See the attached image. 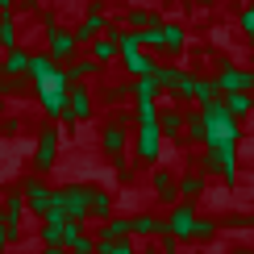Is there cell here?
Returning a JSON list of instances; mask_svg holds the SVG:
<instances>
[{
  "label": "cell",
  "instance_id": "24",
  "mask_svg": "<svg viewBox=\"0 0 254 254\" xmlns=\"http://www.w3.org/2000/svg\"><path fill=\"white\" fill-rule=\"evenodd\" d=\"M88 59L96 63V67H109V63L117 59V38H113V34H100L96 42H88Z\"/></svg>",
  "mask_w": 254,
  "mask_h": 254
},
{
  "label": "cell",
  "instance_id": "11",
  "mask_svg": "<svg viewBox=\"0 0 254 254\" xmlns=\"http://www.w3.org/2000/svg\"><path fill=\"white\" fill-rule=\"evenodd\" d=\"M163 225H167V234L179 238L188 246V238H192V225H196V204H188V200H179V204L167 208V217H163Z\"/></svg>",
  "mask_w": 254,
  "mask_h": 254
},
{
  "label": "cell",
  "instance_id": "38",
  "mask_svg": "<svg viewBox=\"0 0 254 254\" xmlns=\"http://www.w3.org/2000/svg\"><path fill=\"white\" fill-rule=\"evenodd\" d=\"M96 254H137L133 242H96Z\"/></svg>",
  "mask_w": 254,
  "mask_h": 254
},
{
  "label": "cell",
  "instance_id": "15",
  "mask_svg": "<svg viewBox=\"0 0 254 254\" xmlns=\"http://www.w3.org/2000/svg\"><path fill=\"white\" fill-rule=\"evenodd\" d=\"M163 234H167L163 217H158V213H150V208H142V213H133V217H129V238L154 242V238H163Z\"/></svg>",
  "mask_w": 254,
  "mask_h": 254
},
{
  "label": "cell",
  "instance_id": "8",
  "mask_svg": "<svg viewBox=\"0 0 254 254\" xmlns=\"http://www.w3.org/2000/svg\"><path fill=\"white\" fill-rule=\"evenodd\" d=\"M46 34V55L59 63V67H67L71 59H79V42H75V34H71V25H50V29H42Z\"/></svg>",
  "mask_w": 254,
  "mask_h": 254
},
{
  "label": "cell",
  "instance_id": "5",
  "mask_svg": "<svg viewBox=\"0 0 254 254\" xmlns=\"http://www.w3.org/2000/svg\"><path fill=\"white\" fill-rule=\"evenodd\" d=\"M188 171H200L204 179H221L225 188L238 184V150H204L200 158H192Z\"/></svg>",
  "mask_w": 254,
  "mask_h": 254
},
{
  "label": "cell",
  "instance_id": "37",
  "mask_svg": "<svg viewBox=\"0 0 254 254\" xmlns=\"http://www.w3.org/2000/svg\"><path fill=\"white\" fill-rule=\"evenodd\" d=\"M21 129H25V121H21L17 113H8V117L0 121V137H21Z\"/></svg>",
  "mask_w": 254,
  "mask_h": 254
},
{
  "label": "cell",
  "instance_id": "19",
  "mask_svg": "<svg viewBox=\"0 0 254 254\" xmlns=\"http://www.w3.org/2000/svg\"><path fill=\"white\" fill-rule=\"evenodd\" d=\"M175 192H179V200H188V204H200V196L208 192V179L200 171H184V175H175Z\"/></svg>",
  "mask_w": 254,
  "mask_h": 254
},
{
  "label": "cell",
  "instance_id": "21",
  "mask_svg": "<svg viewBox=\"0 0 254 254\" xmlns=\"http://www.w3.org/2000/svg\"><path fill=\"white\" fill-rule=\"evenodd\" d=\"M188 50V29L179 25V21H163V55L179 59Z\"/></svg>",
  "mask_w": 254,
  "mask_h": 254
},
{
  "label": "cell",
  "instance_id": "30",
  "mask_svg": "<svg viewBox=\"0 0 254 254\" xmlns=\"http://www.w3.org/2000/svg\"><path fill=\"white\" fill-rule=\"evenodd\" d=\"M150 25H163V17H158L154 8H129V13H125V29H137V34H142V29H150Z\"/></svg>",
  "mask_w": 254,
  "mask_h": 254
},
{
  "label": "cell",
  "instance_id": "1",
  "mask_svg": "<svg viewBox=\"0 0 254 254\" xmlns=\"http://www.w3.org/2000/svg\"><path fill=\"white\" fill-rule=\"evenodd\" d=\"M67 75L46 50H34L29 55V96L38 100L42 109V121H63V109H67Z\"/></svg>",
  "mask_w": 254,
  "mask_h": 254
},
{
  "label": "cell",
  "instance_id": "42",
  "mask_svg": "<svg viewBox=\"0 0 254 254\" xmlns=\"http://www.w3.org/2000/svg\"><path fill=\"white\" fill-rule=\"evenodd\" d=\"M238 21H242V34L254 42V4H246V8H242V17H238Z\"/></svg>",
  "mask_w": 254,
  "mask_h": 254
},
{
  "label": "cell",
  "instance_id": "36",
  "mask_svg": "<svg viewBox=\"0 0 254 254\" xmlns=\"http://www.w3.org/2000/svg\"><path fill=\"white\" fill-rule=\"evenodd\" d=\"M17 242H21V225H13V221L0 217V250H13Z\"/></svg>",
  "mask_w": 254,
  "mask_h": 254
},
{
  "label": "cell",
  "instance_id": "53",
  "mask_svg": "<svg viewBox=\"0 0 254 254\" xmlns=\"http://www.w3.org/2000/svg\"><path fill=\"white\" fill-rule=\"evenodd\" d=\"M0 17H4V8H0Z\"/></svg>",
  "mask_w": 254,
  "mask_h": 254
},
{
  "label": "cell",
  "instance_id": "48",
  "mask_svg": "<svg viewBox=\"0 0 254 254\" xmlns=\"http://www.w3.org/2000/svg\"><path fill=\"white\" fill-rule=\"evenodd\" d=\"M192 4H200V8H208V4H213V0H192Z\"/></svg>",
  "mask_w": 254,
  "mask_h": 254
},
{
  "label": "cell",
  "instance_id": "43",
  "mask_svg": "<svg viewBox=\"0 0 254 254\" xmlns=\"http://www.w3.org/2000/svg\"><path fill=\"white\" fill-rule=\"evenodd\" d=\"M38 25H42V29L59 25V13H55V8H42V13H38Z\"/></svg>",
  "mask_w": 254,
  "mask_h": 254
},
{
  "label": "cell",
  "instance_id": "47",
  "mask_svg": "<svg viewBox=\"0 0 254 254\" xmlns=\"http://www.w3.org/2000/svg\"><path fill=\"white\" fill-rule=\"evenodd\" d=\"M8 117V100H0V121H4Z\"/></svg>",
  "mask_w": 254,
  "mask_h": 254
},
{
  "label": "cell",
  "instance_id": "10",
  "mask_svg": "<svg viewBox=\"0 0 254 254\" xmlns=\"http://www.w3.org/2000/svg\"><path fill=\"white\" fill-rule=\"evenodd\" d=\"M104 29H109V13H104V0H88V13H83L79 25H71V34H75L79 46H88V42H96Z\"/></svg>",
  "mask_w": 254,
  "mask_h": 254
},
{
  "label": "cell",
  "instance_id": "33",
  "mask_svg": "<svg viewBox=\"0 0 254 254\" xmlns=\"http://www.w3.org/2000/svg\"><path fill=\"white\" fill-rule=\"evenodd\" d=\"M192 100L204 109V104H213V100H221V92H217V83L213 79H204V75H196V83H192Z\"/></svg>",
  "mask_w": 254,
  "mask_h": 254
},
{
  "label": "cell",
  "instance_id": "2",
  "mask_svg": "<svg viewBox=\"0 0 254 254\" xmlns=\"http://www.w3.org/2000/svg\"><path fill=\"white\" fill-rule=\"evenodd\" d=\"M200 117H204V150H238V142H242V121L229 117L221 100L204 104Z\"/></svg>",
  "mask_w": 254,
  "mask_h": 254
},
{
  "label": "cell",
  "instance_id": "4",
  "mask_svg": "<svg viewBox=\"0 0 254 254\" xmlns=\"http://www.w3.org/2000/svg\"><path fill=\"white\" fill-rule=\"evenodd\" d=\"M133 163L137 167H158L163 163V133H158V121H133Z\"/></svg>",
  "mask_w": 254,
  "mask_h": 254
},
{
  "label": "cell",
  "instance_id": "45",
  "mask_svg": "<svg viewBox=\"0 0 254 254\" xmlns=\"http://www.w3.org/2000/svg\"><path fill=\"white\" fill-rule=\"evenodd\" d=\"M42 254H67L63 246H42Z\"/></svg>",
  "mask_w": 254,
  "mask_h": 254
},
{
  "label": "cell",
  "instance_id": "18",
  "mask_svg": "<svg viewBox=\"0 0 254 254\" xmlns=\"http://www.w3.org/2000/svg\"><path fill=\"white\" fill-rule=\"evenodd\" d=\"M29 55H34V50H25V46L4 50V55H0V75H8V79H29Z\"/></svg>",
  "mask_w": 254,
  "mask_h": 254
},
{
  "label": "cell",
  "instance_id": "50",
  "mask_svg": "<svg viewBox=\"0 0 254 254\" xmlns=\"http://www.w3.org/2000/svg\"><path fill=\"white\" fill-rule=\"evenodd\" d=\"M250 88H254V67H250Z\"/></svg>",
  "mask_w": 254,
  "mask_h": 254
},
{
  "label": "cell",
  "instance_id": "7",
  "mask_svg": "<svg viewBox=\"0 0 254 254\" xmlns=\"http://www.w3.org/2000/svg\"><path fill=\"white\" fill-rule=\"evenodd\" d=\"M17 192L25 196V213H34L38 221L50 213V204H55V188H50V184H46L42 175H34V171H29V175H21Z\"/></svg>",
  "mask_w": 254,
  "mask_h": 254
},
{
  "label": "cell",
  "instance_id": "52",
  "mask_svg": "<svg viewBox=\"0 0 254 254\" xmlns=\"http://www.w3.org/2000/svg\"><path fill=\"white\" fill-rule=\"evenodd\" d=\"M59 4H67V0H59Z\"/></svg>",
  "mask_w": 254,
  "mask_h": 254
},
{
  "label": "cell",
  "instance_id": "29",
  "mask_svg": "<svg viewBox=\"0 0 254 254\" xmlns=\"http://www.w3.org/2000/svg\"><path fill=\"white\" fill-rule=\"evenodd\" d=\"M179 75H184V67H175V63H158L150 79L158 83V92H167V96H171V92H175V83H179Z\"/></svg>",
  "mask_w": 254,
  "mask_h": 254
},
{
  "label": "cell",
  "instance_id": "44",
  "mask_svg": "<svg viewBox=\"0 0 254 254\" xmlns=\"http://www.w3.org/2000/svg\"><path fill=\"white\" fill-rule=\"evenodd\" d=\"M137 254H158V246H154V242H142V250H137Z\"/></svg>",
  "mask_w": 254,
  "mask_h": 254
},
{
  "label": "cell",
  "instance_id": "16",
  "mask_svg": "<svg viewBox=\"0 0 254 254\" xmlns=\"http://www.w3.org/2000/svg\"><path fill=\"white\" fill-rule=\"evenodd\" d=\"M100 150H104L109 163H113V158H125V150H129V129L104 121V129H100Z\"/></svg>",
  "mask_w": 254,
  "mask_h": 254
},
{
  "label": "cell",
  "instance_id": "31",
  "mask_svg": "<svg viewBox=\"0 0 254 254\" xmlns=\"http://www.w3.org/2000/svg\"><path fill=\"white\" fill-rule=\"evenodd\" d=\"M125 100H133V96H129V79L100 88V104H109V109H125Z\"/></svg>",
  "mask_w": 254,
  "mask_h": 254
},
{
  "label": "cell",
  "instance_id": "6",
  "mask_svg": "<svg viewBox=\"0 0 254 254\" xmlns=\"http://www.w3.org/2000/svg\"><path fill=\"white\" fill-rule=\"evenodd\" d=\"M96 117V92L88 88V83H71L67 88V109H63V129H75V125L92 121Z\"/></svg>",
  "mask_w": 254,
  "mask_h": 254
},
{
  "label": "cell",
  "instance_id": "23",
  "mask_svg": "<svg viewBox=\"0 0 254 254\" xmlns=\"http://www.w3.org/2000/svg\"><path fill=\"white\" fill-rule=\"evenodd\" d=\"M217 238H221V221L196 213V225H192V238H188V242H192V246H213Z\"/></svg>",
  "mask_w": 254,
  "mask_h": 254
},
{
  "label": "cell",
  "instance_id": "25",
  "mask_svg": "<svg viewBox=\"0 0 254 254\" xmlns=\"http://www.w3.org/2000/svg\"><path fill=\"white\" fill-rule=\"evenodd\" d=\"M0 217L13 221V225H21V221H25V196H21L17 188H8V192L0 196Z\"/></svg>",
  "mask_w": 254,
  "mask_h": 254
},
{
  "label": "cell",
  "instance_id": "13",
  "mask_svg": "<svg viewBox=\"0 0 254 254\" xmlns=\"http://www.w3.org/2000/svg\"><path fill=\"white\" fill-rule=\"evenodd\" d=\"M154 121H158V133H163V142L184 146V104H163Z\"/></svg>",
  "mask_w": 254,
  "mask_h": 254
},
{
  "label": "cell",
  "instance_id": "27",
  "mask_svg": "<svg viewBox=\"0 0 254 254\" xmlns=\"http://www.w3.org/2000/svg\"><path fill=\"white\" fill-rule=\"evenodd\" d=\"M184 146H204V117L200 109H184Z\"/></svg>",
  "mask_w": 254,
  "mask_h": 254
},
{
  "label": "cell",
  "instance_id": "41",
  "mask_svg": "<svg viewBox=\"0 0 254 254\" xmlns=\"http://www.w3.org/2000/svg\"><path fill=\"white\" fill-rule=\"evenodd\" d=\"M225 229H254V217H246V213H229V217H225Z\"/></svg>",
  "mask_w": 254,
  "mask_h": 254
},
{
  "label": "cell",
  "instance_id": "40",
  "mask_svg": "<svg viewBox=\"0 0 254 254\" xmlns=\"http://www.w3.org/2000/svg\"><path fill=\"white\" fill-rule=\"evenodd\" d=\"M154 246H158V254H179V250H184V242L171 238V234H163V238H154Z\"/></svg>",
  "mask_w": 254,
  "mask_h": 254
},
{
  "label": "cell",
  "instance_id": "26",
  "mask_svg": "<svg viewBox=\"0 0 254 254\" xmlns=\"http://www.w3.org/2000/svg\"><path fill=\"white\" fill-rule=\"evenodd\" d=\"M104 67H96L92 59H71L67 67H63V75H67V83H88V79H96Z\"/></svg>",
  "mask_w": 254,
  "mask_h": 254
},
{
  "label": "cell",
  "instance_id": "14",
  "mask_svg": "<svg viewBox=\"0 0 254 254\" xmlns=\"http://www.w3.org/2000/svg\"><path fill=\"white\" fill-rule=\"evenodd\" d=\"M213 83H217L221 96H234V92H254V88H250V71L234 67V63H221V71L213 75Z\"/></svg>",
  "mask_w": 254,
  "mask_h": 254
},
{
  "label": "cell",
  "instance_id": "22",
  "mask_svg": "<svg viewBox=\"0 0 254 254\" xmlns=\"http://www.w3.org/2000/svg\"><path fill=\"white\" fill-rule=\"evenodd\" d=\"M92 242H129V217H109L104 225L92 234Z\"/></svg>",
  "mask_w": 254,
  "mask_h": 254
},
{
  "label": "cell",
  "instance_id": "9",
  "mask_svg": "<svg viewBox=\"0 0 254 254\" xmlns=\"http://www.w3.org/2000/svg\"><path fill=\"white\" fill-rule=\"evenodd\" d=\"M55 204L63 208L67 221H83V225H88V184H59L55 188Z\"/></svg>",
  "mask_w": 254,
  "mask_h": 254
},
{
  "label": "cell",
  "instance_id": "39",
  "mask_svg": "<svg viewBox=\"0 0 254 254\" xmlns=\"http://www.w3.org/2000/svg\"><path fill=\"white\" fill-rule=\"evenodd\" d=\"M42 13V0H17L13 4V17H38Z\"/></svg>",
  "mask_w": 254,
  "mask_h": 254
},
{
  "label": "cell",
  "instance_id": "3",
  "mask_svg": "<svg viewBox=\"0 0 254 254\" xmlns=\"http://www.w3.org/2000/svg\"><path fill=\"white\" fill-rule=\"evenodd\" d=\"M59 146H63V129L55 121H42L38 125V137H34V154H29V171L46 179L59 163Z\"/></svg>",
  "mask_w": 254,
  "mask_h": 254
},
{
  "label": "cell",
  "instance_id": "49",
  "mask_svg": "<svg viewBox=\"0 0 254 254\" xmlns=\"http://www.w3.org/2000/svg\"><path fill=\"white\" fill-rule=\"evenodd\" d=\"M234 4H242V8H246V4H254V0H234Z\"/></svg>",
  "mask_w": 254,
  "mask_h": 254
},
{
  "label": "cell",
  "instance_id": "28",
  "mask_svg": "<svg viewBox=\"0 0 254 254\" xmlns=\"http://www.w3.org/2000/svg\"><path fill=\"white\" fill-rule=\"evenodd\" d=\"M221 104H225V113L234 121H242V117H250L254 113V92H234V96H221Z\"/></svg>",
  "mask_w": 254,
  "mask_h": 254
},
{
  "label": "cell",
  "instance_id": "46",
  "mask_svg": "<svg viewBox=\"0 0 254 254\" xmlns=\"http://www.w3.org/2000/svg\"><path fill=\"white\" fill-rule=\"evenodd\" d=\"M13 4H17V0H0V8H4V13H13Z\"/></svg>",
  "mask_w": 254,
  "mask_h": 254
},
{
  "label": "cell",
  "instance_id": "51",
  "mask_svg": "<svg viewBox=\"0 0 254 254\" xmlns=\"http://www.w3.org/2000/svg\"><path fill=\"white\" fill-rule=\"evenodd\" d=\"M171 4H188V0H171Z\"/></svg>",
  "mask_w": 254,
  "mask_h": 254
},
{
  "label": "cell",
  "instance_id": "34",
  "mask_svg": "<svg viewBox=\"0 0 254 254\" xmlns=\"http://www.w3.org/2000/svg\"><path fill=\"white\" fill-rule=\"evenodd\" d=\"M113 171H117V184L129 188L137 179V163H133V158H113Z\"/></svg>",
  "mask_w": 254,
  "mask_h": 254
},
{
  "label": "cell",
  "instance_id": "54",
  "mask_svg": "<svg viewBox=\"0 0 254 254\" xmlns=\"http://www.w3.org/2000/svg\"><path fill=\"white\" fill-rule=\"evenodd\" d=\"M238 254H246V250H238Z\"/></svg>",
  "mask_w": 254,
  "mask_h": 254
},
{
  "label": "cell",
  "instance_id": "35",
  "mask_svg": "<svg viewBox=\"0 0 254 254\" xmlns=\"http://www.w3.org/2000/svg\"><path fill=\"white\" fill-rule=\"evenodd\" d=\"M38 242H42V246H63V225L38 221Z\"/></svg>",
  "mask_w": 254,
  "mask_h": 254
},
{
  "label": "cell",
  "instance_id": "12",
  "mask_svg": "<svg viewBox=\"0 0 254 254\" xmlns=\"http://www.w3.org/2000/svg\"><path fill=\"white\" fill-rule=\"evenodd\" d=\"M109 217H117V200H113V192L100 188V184H88V221L104 225Z\"/></svg>",
  "mask_w": 254,
  "mask_h": 254
},
{
  "label": "cell",
  "instance_id": "20",
  "mask_svg": "<svg viewBox=\"0 0 254 254\" xmlns=\"http://www.w3.org/2000/svg\"><path fill=\"white\" fill-rule=\"evenodd\" d=\"M117 59H121V67H125L129 79H146V75H154V67H158V59L146 55V50H129V55H117Z\"/></svg>",
  "mask_w": 254,
  "mask_h": 254
},
{
  "label": "cell",
  "instance_id": "32",
  "mask_svg": "<svg viewBox=\"0 0 254 254\" xmlns=\"http://www.w3.org/2000/svg\"><path fill=\"white\" fill-rule=\"evenodd\" d=\"M13 46H21L17 17H13V13H4V17H0V55H4V50H13Z\"/></svg>",
  "mask_w": 254,
  "mask_h": 254
},
{
  "label": "cell",
  "instance_id": "17",
  "mask_svg": "<svg viewBox=\"0 0 254 254\" xmlns=\"http://www.w3.org/2000/svg\"><path fill=\"white\" fill-rule=\"evenodd\" d=\"M150 188H154V196H158V204H179V192H175V171L171 167H163L158 163L154 171H150Z\"/></svg>",
  "mask_w": 254,
  "mask_h": 254
}]
</instances>
